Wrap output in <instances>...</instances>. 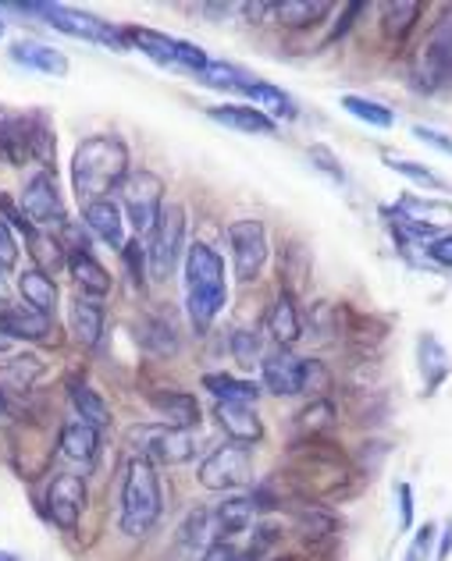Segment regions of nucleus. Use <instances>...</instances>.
Listing matches in <instances>:
<instances>
[{
  "mask_svg": "<svg viewBox=\"0 0 452 561\" xmlns=\"http://www.w3.org/2000/svg\"><path fill=\"white\" fill-rule=\"evenodd\" d=\"M385 164H388L392 171L406 174V179L417 182V185H428V188H449L439 171H431V168H425V164H414V160H406V157H392V153H385Z\"/></svg>",
  "mask_w": 452,
  "mask_h": 561,
  "instance_id": "obj_40",
  "label": "nucleus"
},
{
  "mask_svg": "<svg viewBox=\"0 0 452 561\" xmlns=\"http://www.w3.org/2000/svg\"><path fill=\"white\" fill-rule=\"evenodd\" d=\"M253 515H257V501L246 497V494H236L222 501V508H217V523H214V540H225L231 543L239 534L253 526Z\"/></svg>",
  "mask_w": 452,
  "mask_h": 561,
  "instance_id": "obj_22",
  "label": "nucleus"
},
{
  "mask_svg": "<svg viewBox=\"0 0 452 561\" xmlns=\"http://www.w3.org/2000/svg\"><path fill=\"white\" fill-rule=\"evenodd\" d=\"M0 36H4V19H0Z\"/></svg>",
  "mask_w": 452,
  "mask_h": 561,
  "instance_id": "obj_56",
  "label": "nucleus"
},
{
  "mask_svg": "<svg viewBox=\"0 0 452 561\" xmlns=\"http://www.w3.org/2000/svg\"><path fill=\"white\" fill-rule=\"evenodd\" d=\"M452 82V19L439 22V28L431 33V39L420 50L417 61V85L420 90H442Z\"/></svg>",
  "mask_w": 452,
  "mask_h": 561,
  "instance_id": "obj_13",
  "label": "nucleus"
},
{
  "mask_svg": "<svg viewBox=\"0 0 452 561\" xmlns=\"http://www.w3.org/2000/svg\"><path fill=\"white\" fill-rule=\"evenodd\" d=\"M82 508H86V480L79 472H61V477H54L50 491H47L50 523L57 529H76Z\"/></svg>",
  "mask_w": 452,
  "mask_h": 561,
  "instance_id": "obj_14",
  "label": "nucleus"
},
{
  "mask_svg": "<svg viewBox=\"0 0 452 561\" xmlns=\"http://www.w3.org/2000/svg\"><path fill=\"white\" fill-rule=\"evenodd\" d=\"M128 445L139 451V459H150L160 466H182L196 455V440L189 431H179V426H133L128 431Z\"/></svg>",
  "mask_w": 452,
  "mask_h": 561,
  "instance_id": "obj_7",
  "label": "nucleus"
},
{
  "mask_svg": "<svg viewBox=\"0 0 452 561\" xmlns=\"http://www.w3.org/2000/svg\"><path fill=\"white\" fill-rule=\"evenodd\" d=\"M43 374V359L39 356H14L0 366V394H4V402L14 409V398L25 394L33 383L39 380Z\"/></svg>",
  "mask_w": 452,
  "mask_h": 561,
  "instance_id": "obj_23",
  "label": "nucleus"
},
{
  "mask_svg": "<svg viewBox=\"0 0 452 561\" xmlns=\"http://www.w3.org/2000/svg\"><path fill=\"white\" fill-rule=\"evenodd\" d=\"M128 179V146L118 136H90L76 146L71 157V185L76 196L86 203L111 199L114 188Z\"/></svg>",
  "mask_w": 452,
  "mask_h": 561,
  "instance_id": "obj_1",
  "label": "nucleus"
},
{
  "mask_svg": "<svg viewBox=\"0 0 452 561\" xmlns=\"http://www.w3.org/2000/svg\"><path fill=\"white\" fill-rule=\"evenodd\" d=\"M342 107L353 114V117H360V122H368V125H374V128H392L396 125V114H392L385 103H377V100H368V96H342L339 100Z\"/></svg>",
  "mask_w": 452,
  "mask_h": 561,
  "instance_id": "obj_39",
  "label": "nucleus"
},
{
  "mask_svg": "<svg viewBox=\"0 0 452 561\" xmlns=\"http://www.w3.org/2000/svg\"><path fill=\"white\" fill-rule=\"evenodd\" d=\"M207 114H211V122L225 125L231 131H242V136H271L274 131V122L264 111H257L253 103H225V107H211Z\"/></svg>",
  "mask_w": 452,
  "mask_h": 561,
  "instance_id": "obj_19",
  "label": "nucleus"
},
{
  "mask_svg": "<svg viewBox=\"0 0 452 561\" xmlns=\"http://www.w3.org/2000/svg\"><path fill=\"white\" fill-rule=\"evenodd\" d=\"M0 302H8V271H0Z\"/></svg>",
  "mask_w": 452,
  "mask_h": 561,
  "instance_id": "obj_53",
  "label": "nucleus"
},
{
  "mask_svg": "<svg viewBox=\"0 0 452 561\" xmlns=\"http://www.w3.org/2000/svg\"><path fill=\"white\" fill-rule=\"evenodd\" d=\"M217 423H222V431L228 434V440H236V445H257L260 437H264V423L253 412V405H239V402H217L214 409Z\"/></svg>",
  "mask_w": 452,
  "mask_h": 561,
  "instance_id": "obj_17",
  "label": "nucleus"
},
{
  "mask_svg": "<svg viewBox=\"0 0 452 561\" xmlns=\"http://www.w3.org/2000/svg\"><path fill=\"white\" fill-rule=\"evenodd\" d=\"M185 309L193 328L203 334L214 323L228 302V277H225V260L214 253L207 242H193L185 249Z\"/></svg>",
  "mask_w": 452,
  "mask_h": 561,
  "instance_id": "obj_2",
  "label": "nucleus"
},
{
  "mask_svg": "<svg viewBox=\"0 0 452 561\" xmlns=\"http://www.w3.org/2000/svg\"><path fill=\"white\" fill-rule=\"evenodd\" d=\"M0 561H19V554H11V551H0Z\"/></svg>",
  "mask_w": 452,
  "mask_h": 561,
  "instance_id": "obj_55",
  "label": "nucleus"
},
{
  "mask_svg": "<svg viewBox=\"0 0 452 561\" xmlns=\"http://www.w3.org/2000/svg\"><path fill=\"white\" fill-rule=\"evenodd\" d=\"M182 249H185V206L168 203L150 231V245H147L150 274L157 280H168L174 274V267H179Z\"/></svg>",
  "mask_w": 452,
  "mask_h": 561,
  "instance_id": "obj_6",
  "label": "nucleus"
},
{
  "mask_svg": "<svg viewBox=\"0 0 452 561\" xmlns=\"http://www.w3.org/2000/svg\"><path fill=\"white\" fill-rule=\"evenodd\" d=\"M203 388H207L217 402H239V405H250L260 398V388L253 380H239L231 374H207L203 377Z\"/></svg>",
  "mask_w": 452,
  "mask_h": 561,
  "instance_id": "obj_33",
  "label": "nucleus"
},
{
  "mask_svg": "<svg viewBox=\"0 0 452 561\" xmlns=\"http://www.w3.org/2000/svg\"><path fill=\"white\" fill-rule=\"evenodd\" d=\"M414 136H417L420 142H431L434 150H442V153H452V139H445L442 131H434V128H425V125H417V128H414Z\"/></svg>",
  "mask_w": 452,
  "mask_h": 561,
  "instance_id": "obj_51",
  "label": "nucleus"
},
{
  "mask_svg": "<svg viewBox=\"0 0 452 561\" xmlns=\"http://www.w3.org/2000/svg\"><path fill=\"white\" fill-rule=\"evenodd\" d=\"M22 214L29 217V225L36 231H54L65 228V203L57 196V182L50 171H36L29 185L22 188Z\"/></svg>",
  "mask_w": 452,
  "mask_h": 561,
  "instance_id": "obj_12",
  "label": "nucleus"
},
{
  "mask_svg": "<svg viewBox=\"0 0 452 561\" xmlns=\"http://www.w3.org/2000/svg\"><path fill=\"white\" fill-rule=\"evenodd\" d=\"M0 328L11 337V342H50L54 331V317H43L36 309L22 306H4L0 309Z\"/></svg>",
  "mask_w": 452,
  "mask_h": 561,
  "instance_id": "obj_15",
  "label": "nucleus"
},
{
  "mask_svg": "<svg viewBox=\"0 0 452 561\" xmlns=\"http://www.w3.org/2000/svg\"><path fill=\"white\" fill-rule=\"evenodd\" d=\"M331 388V370L320 359H303V391L306 394H325Z\"/></svg>",
  "mask_w": 452,
  "mask_h": 561,
  "instance_id": "obj_43",
  "label": "nucleus"
},
{
  "mask_svg": "<svg viewBox=\"0 0 452 561\" xmlns=\"http://www.w3.org/2000/svg\"><path fill=\"white\" fill-rule=\"evenodd\" d=\"M335 426V405L328 402V398H314L310 405H306L300 416H296V431L303 434V437H317V434H325V431H331Z\"/></svg>",
  "mask_w": 452,
  "mask_h": 561,
  "instance_id": "obj_38",
  "label": "nucleus"
},
{
  "mask_svg": "<svg viewBox=\"0 0 452 561\" xmlns=\"http://www.w3.org/2000/svg\"><path fill=\"white\" fill-rule=\"evenodd\" d=\"M61 455L82 469H93L97 455H100V431L90 423H82V420L65 423L61 426Z\"/></svg>",
  "mask_w": 452,
  "mask_h": 561,
  "instance_id": "obj_21",
  "label": "nucleus"
},
{
  "mask_svg": "<svg viewBox=\"0 0 452 561\" xmlns=\"http://www.w3.org/2000/svg\"><path fill=\"white\" fill-rule=\"evenodd\" d=\"M417 14H420V4L417 0H399V4H385V36L392 43H403L406 36L417 28Z\"/></svg>",
  "mask_w": 452,
  "mask_h": 561,
  "instance_id": "obj_37",
  "label": "nucleus"
},
{
  "mask_svg": "<svg viewBox=\"0 0 452 561\" xmlns=\"http://www.w3.org/2000/svg\"><path fill=\"white\" fill-rule=\"evenodd\" d=\"M11 61L39 71V76H57V79H65L68 68H71L68 57L57 47H47V43H33V39L14 43V47H11Z\"/></svg>",
  "mask_w": 452,
  "mask_h": 561,
  "instance_id": "obj_20",
  "label": "nucleus"
},
{
  "mask_svg": "<svg viewBox=\"0 0 452 561\" xmlns=\"http://www.w3.org/2000/svg\"><path fill=\"white\" fill-rule=\"evenodd\" d=\"M268 331L274 342H279V348H293L303 337V320H300L293 291H282L279 299H274L271 313H268Z\"/></svg>",
  "mask_w": 452,
  "mask_h": 561,
  "instance_id": "obj_24",
  "label": "nucleus"
},
{
  "mask_svg": "<svg viewBox=\"0 0 452 561\" xmlns=\"http://www.w3.org/2000/svg\"><path fill=\"white\" fill-rule=\"evenodd\" d=\"M452 554V523L445 526V534H442V543H439V558H434V561H445Z\"/></svg>",
  "mask_w": 452,
  "mask_h": 561,
  "instance_id": "obj_52",
  "label": "nucleus"
},
{
  "mask_svg": "<svg viewBox=\"0 0 452 561\" xmlns=\"http://www.w3.org/2000/svg\"><path fill=\"white\" fill-rule=\"evenodd\" d=\"M246 96L253 100V107L257 111H264L271 122L274 117H296V103L293 96H289L285 90H279V85H271V82H253L250 90H246Z\"/></svg>",
  "mask_w": 452,
  "mask_h": 561,
  "instance_id": "obj_35",
  "label": "nucleus"
},
{
  "mask_svg": "<svg viewBox=\"0 0 452 561\" xmlns=\"http://www.w3.org/2000/svg\"><path fill=\"white\" fill-rule=\"evenodd\" d=\"M14 11H29V14H43L47 25H54L57 33H68L76 39H90L100 43V47H114V50H128L133 47V36L128 28H118L104 19H97L90 11H76L65 4H11Z\"/></svg>",
  "mask_w": 452,
  "mask_h": 561,
  "instance_id": "obj_5",
  "label": "nucleus"
},
{
  "mask_svg": "<svg viewBox=\"0 0 452 561\" xmlns=\"http://www.w3.org/2000/svg\"><path fill=\"white\" fill-rule=\"evenodd\" d=\"M68 271H71V280H76L86 299H104V295L111 291V274L104 271V263L93 260V253L68 256Z\"/></svg>",
  "mask_w": 452,
  "mask_h": 561,
  "instance_id": "obj_26",
  "label": "nucleus"
},
{
  "mask_svg": "<svg viewBox=\"0 0 452 561\" xmlns=\"http://www.w3.org/2000/svg\"><path fill=\"white\" fill-rule=\"evenodd\" d=\"M136 337L150 356H174V352H179V334H174L171 320L165 317H143Z\"/></svg>",
  "mask_w": 452,
  "mask_h": 561,
  "instance_id": "obj_32",
  "label": "nucleus"
},
{
  "mask_svg": "<svg viewBox=\"0 0 452 561\" xmlns=\"http://www.w3.org/2000/svg\"><path fill=\"white\" fill-rule=\"evenodd\" d=\"M428 256L439 263V267H449L452 271V234H445V239H434L428 245Z\"/></svg>",
  "mask_w": 452,
  "mask_h": 561,
  "instance_id": "obj_49",
  "label": "nucleus"
},
{
  "mask_svg": "<svg viewBox=\"0 0 452 561\" xmlns=\"http://www.w3.org/2000/svg\"><path fill=\"white\" fill-rule=\"evenodd\" d=\"M306 160H310V164L317 168V171H325L331 182H346V171H342V164H339V157H335L328 146H310V150H306Z\"/></svg>",
  "mask_w": 452,
  "mask_h": 561,
  "instance_id": "obj_44",
  "label": "nucleus"
},
{
  "mask_svg": "<svg viewBox=\"0 0 452 561\" xmlns=\"http://www.w3.org/2000/svg\"><path fill=\"white\" fill-rule=\"evenodd\" d=\"M128 36H133V47H139L143 54L154 57V61L165 68H182V71H193L196 76V71L211 65V57L189 39H174L168 33H154V28H128Z\"/></svg>",
  "mask_w": 452,
  "mask_h": 561,
  "instance_id": "obj_9",
  "label": "nucleus"
},
{
  "mask_svg": "<svg viewBox=\"0 0 452 561\" xmlns=\"http://www.w3.org/2000/svg\"><path fill=\"white\" fill-rule=\"evenodd\" d=\"M331 11V4L325 0H282V4H271V14L289 28H306L320 22Z\"/></svg>",
  "mask_w": 452,
  "mask_h": 561,
  "instance_id": "obj_34",
  "label": "nucleus"
},
{
  "mask_svg": "<svg viewBox=\"0 0 452 561\" xmlns=\"http://www.w3.org/2000/svg\"><path fill=\"white\" fill-rule=\"evenodd\" d=\"M150 405L165 416L168 426H179V431H193V426H200V405H196V398L185 391H154Z\"/></svg>",
  "mask_w": 452,
  "mask_h": 561,
  "instance_id": "obj_25",
  "label": "nucleus"
},
{
  "mask_svg": "<svg viewBox=\"0 0 452 561\" xmlns=\"http://www.w3.org/2000/svg\"><path fill=\"white\" fill-rule=\"evenodd\" d=\"M260 366H264V388L271 394L293 398V394L303 391V359L293 356L289 348H279L274 356H268Z\"/></svg>",
  "mask_w": 452,
  "mask_h": 561,
  "instance_id": "obj_18",
  "label": "nucleus"
},
{
  "mask_svg": "<svg viewBox=\"0 0 452 561\" xmlns=\"http://www.w3.org/2000/svg\"><path fill=\"white\" fill-rule=\"evenodd\" d=\"M417 348H420V374H425V388H428V394H434L442 388V380L452 374V359L434 334H420Z\"/></svg>",
  "mask_w": 452,
  "mask_h": 561,
  "instance_id": "obj_28",
  "label": "nucleus"
},
{
  "mask_svg": "<svg viewBox=\"0 0 452 561\" xmlns=\"http://www.w3.org/2000/svg\"><path fill=\"white\" fill-rule=\"evenodd\" d=\"M396 494H399V526L403 529H410L414 526V486L410 483H399L396 486Z\"/></svg>",
  "mask_w": 452,
  "mask_h": 561,
  "instance_id": "obj_48",
  "label": "nucleus"
},
{
  "mask_svg": "<svg viewBox=\"0 0 452 561\" xmlns=\"http://www.w3.org/2000/svg\"><path fill=\"white\" fill-rule=\"evenodd\" d=\"M0 210H4V217H8V228L14 225V228H19V231L25 234V239H29V234L36 231L33 225H29V217H25V214L19 210V206L11 203V196H0Z\"/></svg>",
  "mask_w": 452,
  "mask_h": 561,
  "instance_id": "obj_47",
  "label": "nucleus"
},
{
  "mask_svg": "<svg viewBox=\"0 0 452 561\" xmlns=\"http://www.w3.org/2000/svg\"><path fill=\"white\" fill-rule=\"evenodd\" d=\"M431 537H434V526L428 523V526L417 534V540L410 543V551H406V561H425V558H428V543H431Z\"/></svg>",
  "mask_w": 452,
  "mask_h": 561,
  "instance_id": "obj_50",
  "label": "nucleus"
},
{
  "mask_svg": "<svg viewBox=\"0 0 452 561\" xmlns=\"http://www.w3.org/2000/svg\"><path fill=\"white\" fill-rule=\"evenodd\" d=\"M68 398H71V409L79 412V420L82 423H90V426H97V431H104V426H111V409H108V402L100 398L90 383L86 380H68Z\"/></svg>",
  "mask_w": 452,
  "mask_h": 561,
  "instance_id": "obj_29",
  "label": "nucleus"
},
{
  "mask_svg": "<svg viewBox=\"0 0 452 561\" xmlns=\"http://www.w3.org/2000/svg\"><path fill=\"white\" fill-rule=\"evenodd\" d=\"M122 253H125L128 271H133V285H136V288H143V285H147V277H143V260H147V249H143V245H139V239H136V242H125Z\"/></svg>",
  "mask_w": 452,
  "mask_h": 561,
  "instance_id": "obj_45",
  "label": "nucleus"
},
{
  "mask_svg": "<svg viewBox=\"0 0 452 561\" xmlns=\"http://www.w3.org/2000/svg\"><path fill=\"white\" fill-rule=\"evenodd\" d=\"M231 267L239 280H257L268 263V228L260 220H231L228 225Z\"/></svg>",
  "mask_w": 452,
  "mask_h": 561,
  "instance_id": "obj_11",
  "label": "nucleus"
},
{
  "mask_svg": "<svg viewBox=\"0 0 452 561\" xmlns=\"http://www.w3.org/2000/svg\"><path fill=\"white\" fill-rule=\"evenodd\" d=\"M25 242H29V253H33L36 267H39L43 274H47V271H57L61 263H68V253H65L61 239H54L50 231H33Z\"/></svg>",
  "mask_w": 452,
  "mask_h": 561,
  "instance_id": "obj_36",
  "label": "nucleus"
},
{
  "mask_svg": "<svg viewBox=\"0 0 452 561\" xmlns=\"http://www.w3.org/2000/svg\"><path fill=\"white\" fill-rule=\"evenodd\" d=\"M54 128L47 122V114H22L0 107V160L11 168H22L29 160L43 164V171H50L54 164Z\"/></svg>",
  "mask_w": 452,
  "mask_h": 561,
  "instance_id": "obj_3",
  "label": "nucleus"
},
{
  "mask_svg": "<svg viewBox=\"0 0 452 561\" xmlns=\"http://www.w3.org/2000/svg\"><path fill=\"white\" fill-rule=\"evenodd\" d=\"M71 331H76L79 345L86 348H93L100 342V334H104V309H100L97 299L79 295V299L71 302Z\"/></svg>",
  "mask_w": 452,
  "mask_h": 561,
  "instance_id": "obj_30",
  "label": "nucleus"
},
{
  "mask_svg": "<svg viewBox=\"0 0 452 561\" xmlns=\"http://www.w3.org/2000/svg\"><path fill=\"white\" fill-rule=\"evenodd\" d=\"M11 345H14V342H11V337L4 334V328H0V352H8Z\"/></svg>",
  "mask_w": 452,
  "mask_h": 561,
  "instance_id": "obj_54",
  "label": "nucleus"
},
{
  "mask_svg": "<svg viewBox=\"0 0 452 561\" xmlns=\"http://www.w3.org/2000/svg\"><path fill=\"white\" fill-rule=\"evenodd\" d=\"M165 508V494H160V477L150 459H136L125 466L122 480V529L128 537H147L154 523Z\"/></svg>",
  "mask_w": 452,
  "mask_h": 561,
  "instance_id": "obj_4",
  "label": "nucleus"
},
{
  "mask_svg": "<svg viewBox=\"0 0 452 561\" xmlns=\"http://www.w3.org/2000/svg\"><path fill=\"white\" fill-rule=\"evenodd\" d=\"M231 356H236L239 366L264 363V359H260V334L257 331H236V334H231Z\"/></svg>",
  "mask_w": 452,
  "mask_h": 561,
  "instance_id": "obj_42",
  "label": "nucleus"
},
{
  "mask_svg": "<svg viewBox=\"0 0 452 561\" xmlns=\"http://www.w3.org/2000/svg\"><path fill=\"white\" fill-rule=\"evenodd\" d=\"M196 82H203V85H211V90H222V93H239V96H246V90L257 82L250 71H242V68H236V65H225V61H211L203 71H196L193 76Z\"/></svg>",
  "mask_w": 452,
  "mask_h": 561,
  "instance_id": "obj_31",
  "label": "nucleus"
},
{
  "mask_svg": "<svg viewBox=\"0 0 452 561\" xmlns=\"http://www.w3.org/2000/svg\"><path fill=\"white\" fill-rule=\"evenodd\" d=\"M82 220L100 242H108L111 249H125V214L114 199H97L82 206Z\"/></svg>",
  "mask_w": 452,
  "mask_h": 561,
  "instance_id": "obj_16",
  "label": "nucleus"
},
{
  "mask_svg": "<svg viewBox=\"0 0 452 561\" xmlns=\"http://www.w3.org/2000/svg\"><path fill=\"white\" fill-rule=\"evenodd\" d=\"M19 291H22V302L29 309H36L43 317H54L57 309V285L50 274H43L39 267H29L22 277H19Z\"/></svg>",
  "mask_w": 452,
  "mask_h": 561,
  "instance_id": "obj_27",
  "label": "nucleus"
},
{
  "mask_svg": "<svg viewBox=\"0 0 452 561\" xmlns=\"http://www.w3.org/2000/svg\"><path fill=\"white\" fill-rule=\"evenodd\" d=\"M250 477H253V451L246 445H236V440L214 448L207 459L200 462V483L207 486V491H236V486H242Z\"/></svg>",
  "mask_w": 452,
  "mask_h": 561,
  "instance_id": "obj_10",
  "label": "nucleus"
},
{
  "mask_svg": "<svg viewBox=\"0 0 452 561\" xmlns=\"http://www.w3.org/2000/svg\"><path fill=\"white\" fill-rule=\"evenodd\" d=\"M19 263V242L8 228V220H0V271H11Z\"/></svg>",
  "mask_w": 452,
  "mask_h": 561,
  "instance_id": "obj_46",
  "label": "nucleus"
},
{
  "mask_svg": "<svg viewBox=\"0 0 452 561\" xmlns=\"http://www.w3.org/2000/svg\"><path fill=\"white\" fill-rule=\"evenodd\" d=\"M122 203L128 225L136 228V234H150L160 210H165V182L154 171H136L128 174L122 185Z\"/></svg>",
  "mask_w": 452,
  "mask_h": 561,
  "instance_id": "obj_8",
  "label": "nucleus"
},
{
  "mask_svg": "<svg viewBox=\"0 0 452 561\" xmlns=\"http://www.w3.org/2000/svg\"><path fill=\"white\" fill-rule=\"evenodd\" d=\"M211 515L207 512H193L185 519L182 526V540H185V548H193V551H207L211 543H214V534H211Z\"/></svg>",
  "mask_w": 452,
  "mask_h": 561,
  "instance_id": "obj_41",
  "label": "nucleus"
}]
</instances>
